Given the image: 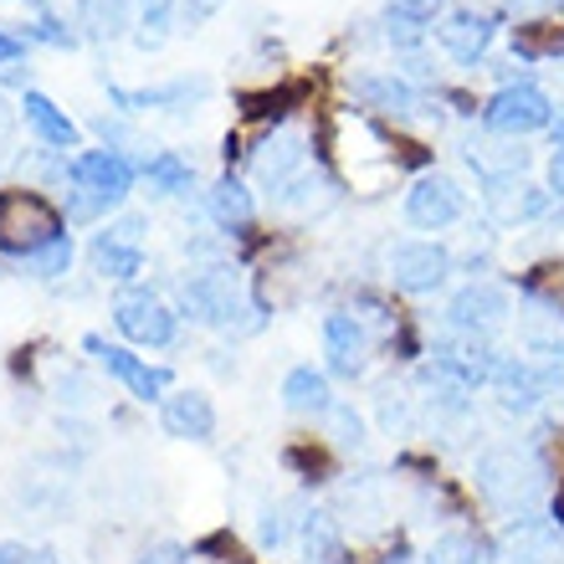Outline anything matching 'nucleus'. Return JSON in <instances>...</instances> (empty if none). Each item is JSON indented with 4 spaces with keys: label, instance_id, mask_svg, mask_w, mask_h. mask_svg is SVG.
I'll use <instances>...</instances> for the list:
<instances>
[{
    "label": "nucleus",
    "instance_id": "obj_1",
    "mask_svg": "<svg viewBox=\"0 0 564 564\" xmlns=\"http://www.w3.org/2000/svg\"><path fill=\"white\" fill-rule=\"evenodd\" d=\"M473 477H477V492H482L498 513H508L513 523L529 519L539 503V492H544V467H539L529 452H519V446H492V452H482Z\"/></svg>",
    "mask_w": 564,
    "mask_h": 564
},
{
    "label": "nucleus",
    "instance_id": "obj_2",
    "mask_svg": "<svg viewBox=\"0 0 564 564\" xmlns=\"http://www.w3.org/2000/svg\"><path fill=\"white\" fill-rule=\"evenodd\" d=\"M180 303L191 313L195 324H210V328H257V303H247L241 282L231 268H200L195 278H185L180 288Z\"/></svg>",
    "mask_w": 564,
    "mask_h": 564
},
{
    "label": "nucleus",
    "instance_id": "obj_3",
    "mask_svg": "<svg viewBox=\"0 0 564 564\" xmlns=\"http://www.w3.org/2000/svg\"><path fill=\"white\" fill-rule=\"evenodd\" d=\"M62 237V210L36 191H0V247L15 257L42 252Z\"/></svg>",
    "mask_w": 564,
    "mask_h": 564
},
{
    "label": "nucleus",
    "instance_id": "obj_4",
    "mask_svg": "<svg viewBox=\"0 0 564 564\" xmlns=\"http://www.w3.org/2000/svg\"><path fill=\"white\" fill-rule=\"evenodd\" d=\"M482 119H488L492 134H534V129H550L554 123V104L534 83H503V88L492 93V104L482 108Z\"/></svg>",
    "mask_w": 564,
    "mask_h": 564
},
{
    "label": "nucleus",
    "instance_id": "obj_5",
    "mask_svg": "<svg viewBox=\"0 0 564 564\" xmlns=\"http://www.w3.org/2000/svg\"><path fill=\"white\" fill-rule=\"evenodd\" d=\"M386 268H390L395 288H405V293H431V288L446 282L452 257H446V247H436V241H401V247H390Z\"/></svg>",
    "mask_w": 564,
    "mask_h": 564
},
{
    "label": "nucleus",
    "instance_id": "obj_6",
    "mask_svg": "<svg viewBox=\"0 0 564 564\" xmlns=\"http://www.w3.org/2000/svg\"><path fill=\"white\" fill-rule=\"evenodd\" d=\"M83 349H88V355L98 359V365H104V370L113 375V380H119L134 401H160L164 386H170V375H164V370H149L144 359L129 355V349H119V344H108L104 334H88V339H83Z\"/></svg>",
    "mask_w": 564,
    "mask_h": 564
},
{
    "label": "nucleus",
    "instance_id": "obj_7",
    "mask_svg": "<svg viewBox=\"0 0 564 564\" xmlns=\"http://www.w3.org/2000/svg\"><path fill=\"white\" fill-rule=\"evenodd\" d=\"M113 324H119L123 339L154 344V349L175 339V313L164 308L154 293H123L119 303H113Z\"/></svg>",
    "mask_w": 564,
    "mask_h": 564
},
{
    "label": "nucleus",
    "instance_id": "obj_8",
    "mask_svg": "<svg viewBox=\"0 0 564 564\" xmlns=\"http://www.w3.org/2000/svg\"><path fill=\"white\" fill-rule=\"evenodd\" d=\"M462 216V191L446 175H421L405 195V221L416 231H446Z\"/></svg>",
    "mask_w": 564,
    "mask_h": 564
},
{
    "label": "nucleus",
    "instance_id": "obj_9",
    "mask_svg": "<svg viewBox=\"0 0 564 564\" xmlns=\"http://www.w3.org/2000/svg\"><path fill=\"white\" fill-rule=\"evenodd\" d=\"M452 328L457 334H492V328L508 324V293L503 288H492V282H467L457 297H452V308H446Z\"/></svg>",
    "mask_w": 564,
    "mask_h": 564
},
{
    "label": "nucleus",
    "instance_id": "obj_10",
    "mask_svg": "<svg viewBox=\"0 0 564 564\" xmlns=\"http://www.w3.org/2000/svg\"><path fill=\"white\" fill-rule=\"evenodd\" d=\"M67 175H73L77 191H98V195L123 200L129 185H134V164L123 160L119 149H83V154L67 164Z\"/></svg>",
    "mask_w": 564,
    "mask_h": 564
},
{
    "label": "nucleus",
    "instance_id": "obj_11",
    "mask_svg": "<svg viewBox=\"0 0 564 564\" xmlns=\"http://www.w3.org/2000/svg\"><path fill=\"white\" fill-rule=\"evenodd\" d=\"M488 386L498 390L503 411H534L554 390V370H534L529 359H498V370H492Z\"/></svg>",
    "mask_w": 564,
    "mask_h": 564
},
{
    "label": "nucleus",
    "instance_id": "obj_12",
    "mask_svg": "<svg viewBox=\"0 0 564 564\" xmlns=\"http://www.w3.org/2000/svg\"><path fill=\"white\" fill-rule=\"evenodd\" d=\"M365 324H359L355 313H328L324 318V355H328V370L339 375V380H355L365 370Z\"/></svg>",
    "mask_w": 564,
    "mask_h": 564
},
{
    "label": "nucleus",
    "instance_id": "obj_13",
    "mask_svg": "<svg viewBox=\"0 0 564 564\" xmlns=\"http://www.w3.org/2000/svg\"><path fill=\"white\" fill-rule=\"evenodd\" d=\"M544 206H550V191H539V185H529V180H519V175L488 180V210H492V221H503V226L534 221V216H544Z\"/></svg>",
    "mask_w": 564,
    "mask_h": 564
},
{
    "label": "nucleus",
    "instance_id": "obj_14",
    "mask_svg": "<svg viewBox=\"0 0 564 564\" xmlns=\"http://www.w3.org/2000/svg\"><path fill=\"white\" fill-rule=\"evenodd\" d=\"M436 42H442L446 57L477 62L482 52H488V42H492V21L488 15H477V11H452V15L436 21Z\"/></svg>",
    "mask_w": 564,
    "mask_h": 564
},
{
    "label": "nucleus",
    "instance_id": "obj_15",
    "mask_svg": "<svg viewBox=\"0 0 564 564\" xmlns=\"http://www.w3.org/2000/svg\"><path fill=\"white\" fill-rule=\"evenodd\" d=\"M160 421L170 436H180V442H210V431H216V405H210L200 390H180V395L164 401Z\"/></svg>",
    "mask_w": 564,
    "mask_h": 564
},
{
    "label": "nucleus",
    "instance_id": "obj_16",
    "mask_svg": "<svg viewBox=\"0 0 564 564\" xmlns=\"http://www.w3.org/2000/svg\"><path fill=\"white\" fill-rule=\"evenodd\" d=\"M508 564H564V534L554 523L519 519L508 529Z\"/></svg>",
    "mask_w": 564,
    "mask_h": 564
},
{
    "label": "nucleus",
    "instance_id": "obj_17",
    "mask_svg": "<svg viewBox=\"0 0 564 564\" xmlns=\"http://www.w3.org/2000/svg\"><path fill=\"white\" fill-rule=\"evenodd\" d=\"M21 119H26V129L42 139L46 149H73L77 144V123L67 119V113H62L46 93H36V88L21 93Z\"/></svg>",
    "mask_w": 564,
    "mask_h": 564
},
{
    "label": "nucleus",
    "instance_id": "obj_18",
    "mask_svg": "<svg viewBox=\"0 0 564 564\" xmlns=\"http://www.w3.org/2000/svg\"><path fill=\"white\" fill-rule=\"evenodd\" d=\"M282 405H288V411H297V416H328V411H334L328 375H318L313 365H297V370L282 380Z\"/></svg>",
    "mask_w": 564,
    "mask_h": 564
},
{
    "label": "nucleus",
    "instance_id": "obj_19",
    "mask_svg": "<svg viewBox=\"0 0 564 564\" xmlns=\"http://www.w3.org/2000/svg\"><path fill=\"white\" fill-rule=\"evenodd\" d=\"M303 164V139L288 129V134H278V139H268L262 144V154H257V180L268 185V191H288L293 185V170Z\"/></svg>",
    "mask_w": 564,
    "mask_h": 564
},
{
    "label": "nucleus",
    "instance_id": "obj_20",
    "mask_svg": "<svg viewBox=\"0 0 564 564\" xmlns=\"http://www.w3.org/2000/svg\"><path fill=\"white\" fill-rule=\"evenodd\" d=\"M303 564H355L334 513H308L303 519Z\"/></svg>",
    "mask_w": 564,
    "mask_h": 564
},
{
    "label": "nucleus",
    "instance_id": "obj_21",
    "mask_svg": "<svg viewBox=\"0 0 564 564\" xmlns=\"http://www.w3.org/2000/svg\"><path fill=\"white\" fill-rule=\"evenodd\" d=\"M77 26L88 42H113L129 31V0H77Z\"/></svg>",
    "mask_w": 564,
    "mask_h": 564
},
{
    "label": "nucleus",
    "instance_id": "obj_22",
    "mask_svg": "<svg viewBox=\"0 0 564 564\" xmlns=\"http://www.w3.org/2000/svg\"><path fill=\"white\" fill-rule=\"evenodd\" d=\"M467 164H473L482 180H508L519 175L523 164H529V149L523 144H492V139H482V144H467Z\"/></svg>",
    "mask_w": 564,
    "mask_h": 564
},
{
    "label": "nucleus",
    "instance_id": "obj_23",
    "mask_svg": "<svg viewBox=\"0 0 564 564\" xmlns=\"http://www.w3.org/2000/svg\"><path fill=\"white\" fill-rule=\"evenodd\" d=\"M119 108H170V104H191V98H206V77H180L170 88H144V93H129V88H108Z\"/></svg>",
    "mask_w": 564,
    "mask_h": 564
},
{
    "label": "nucleus",
    "instance_id": "obj_24",
    "mask_svg": "<svg viewBox=\"0 0 564 564\" xmlns=\"http://www.w3.org/2000/svg\"><path fill=\"white\" fill-rule=\"evenodd\" d=\"M359 98L370 108H380V113H395V119H405L411 108H416V88L405 83V77H359Z\"/></svg>",
    "mask_w": 564,
    "mask_h": 564
},
{
    "label": "nucleus",
    "instance_id": "obj_25",
    "mask_svg": "<svg viewBox=\"0 0 564 564\" xmlns=\"http://www.w3.org/2000/svg\"><path fill=\"white\" fill-rule=\"evenodd\" d=\"M93 268L104 272V278H113V282H129V278H139L144 272V252L139 247H129V241H108L104 231L93 237Z\"/></svg>",
    "mask_w": 564,
    "mask_h": 564
},
{
    "label": "nucleus",
    "instance_id": "obj_26",
    "mask_svg": "<svg viewBox=\"0 0 564 564\" xmlns=\"http://www.w3.org/2000/svg\"><path fill=\"white\" fill-rule=\"evenodd\" d=\"M210 216L231 231V226H247L252 221V195H247V185H241L237 175L216 180V191H210Z\"/></svg>",
    "mask_w": 564,
    "mask_h": 564
},
{
    "label": "nucleus",
    "instance_id": "obj_27",
    "mask_svg": "<svg viewBox=\"0 0 564 564\" xmlns=\"http://www.w3.org/2000/svg\"><path fill=\"white\" fill-rule=\"evenodd\" d=\"M513 52H519L523 62L560 57V52H564V26H554V21H529V26H513Z\"/></svg>",
    "mask_w": 564,
    "mask_h": 564
},
{
    "label": "nucleus",
    "instance_id": "obj_28",
    "mask_svg": "<svg viewBox=\"0 0 564 564\" xmlns=\"http://www.w3.org/2000/svg\"><path fill=\"white\" fill-rule=\"evenodd\" d=\"M144 180L160 195H185V191H191V164L164 149V154H149V160H144Z\"/></svg>",
    "mask_w": 564,
    "mask_h": 564
},
{
    "label": "nucleus",
    "instance_id": "obj_29",
    "mask_svg": "<svg viewBox=\"0 0 564 564\" xmlns=\"http://www.w3.org/2000/svg\"><path fill=\"white\" fill-rule=\"evenodd\" d=\"M482 560V550H477V539L473 534H442L436 544H431V554H426V564H477Z\"/></svg>",
    "mask_w": 564,
    "mask_h": 564
},
{
    "label": "nucleus",
    "instance_id": "obj_30",
    "mask_svg": "<svg viewBox=\"0 0 564 564\" xmlns=\"http://www.w3.org/2000/svg\"><path fill=\"white\" fill-rule=\"evenodd\" d=\"M36 278H62V272L73 268V241L67 237H57V241H46L42 252H31V257H21Z\"/></svg>",
    "mask_w": 564,
    "mask_h": 564
},
{
    "label": "nucleus",
    "instance_id": "obj_31",
    "mask_svg": "<svg viewBox=\"0 0 564 564\" xmlns=\"http://www.w3.org/2000/svg\"><path fill=\"white\" fill-rule=\"evenodd\" d=\"M170 6L175 0H139V11H144V31H139L134 42L144 46V52H154V46H164V36H170Z\"/></svg>",
    "mask_w": 564,
    "mask_h": 564
},
{
    "label": "nucleus",
    "instance_id": "obj_32",
    "mask_svg": "<svg viewBox=\"0 0 564 564\" xmlns=\"http://www.w3.org/2000/svg\"><path fill=\"white\" fill-rule=\"evenodd\" d=\"M288 98H297V88H288V93H247L241 98V108H247V119H282L288 113Z\"/></svg>",
    "mask_w": 564,
    "mask_h": 564
},
{
    "label": "nucleus",
    "instance_id": "obj_33",
    "mask_svg": "<svg viewBox=\"0 0 564 564\" xmlns=\"http://www.w3.org/2000/svg\"><path fill=\"white\" fill-rule=\"evenodd\" d=\"M108 206H119V200H113V195H98V191H73L67 216H73V221H93V216H104Z\"/></svg>",
    "mask_w": 564,
    "mask_h": 564
},
{
    "label": "nucleus",
    "instance_id": "obj_34",
    "mask_svg": "<svg viewBox=\"0 0 564 564\" xmlns=\"http://www.w3.org/2000/svg\"><path fill=\"white\" fill-rule=\"evenodd\" d=\"M26 36H36V42H46V46H77V31H67L62 21H52V15H36L26 26Z\"/></svg>",
    "mask_w": 564,
    "mask_h": 564
},
{
    "label": "nucleus",
    "instance_id": "obj_35",
    "mask_svg": "<svg viewBox=\"0 0 564 564\" xmlns=\"http://www.w3.org/2000/svg\"><path fill=\"white\" fill-rule=\"evenodd\" d=\"M328 421H334V431H339V436H334L339 446H359V442H365V421H359L349 405H334V411H328Z\"/></svg>",
    "mask_w": 564,
    "mask_h": 564
},
{
    "label": "nucleus",
    "instance_id": "obj_36",
    "mask_svg": "<svg viewBox=\"0 0 564 564\" xmlns=\"http://www.w3.org/2000/svg\"><path fill=\"white\" fill-rule=\"evenodd\" d=\"M262 544H268V550L288 544V503H278V508H268V513H262Z\"/></svg>",
    "mask_w": 564,
    "mask_h": 564
},
{
    "label": "nucleus",
    "instance_id": "obj_37",
    "mask_svg": "<svg viewBox=\"0 0 564 564\" xmlns=\"http://www.w3.org/2000/svg\"><path fill=\"white\" fill-rule=\"evenodd\" d=\"M386 26H390V42H401V46H416L421 42V21H411V15H401V11H390Z\"/></svg>",
    "mask_w": 564,
    "mask_h": 564
},
{
    "label": "nucleus",
    "instance_id": "obj_38",
    "mask_svg": "<svg viewBox=\"0 0 564 564\" xmlns=\"http://www.w3.org/2000/svg\"><path fill=\"white\" fill-rule=\"evenodd\" d=\"M446 0H390V11H401V15H411V21H436V11H442Z\"/></svg>",
    "mask_w": 564,
    "mask_h": 564
},
{
    "label": "nucleus",
    "instance_id": "obj_39",
    "mask_svg": "<svg viewBox=\"0 0 564 564\" xmlns=\"http://www.w3.org/2000/svg\"><path fill=\"white\" fill-rule=\"evenodd\" d=\"M226 0H180V21H185V26H200V21H210V15L221 11Z\"/></svg>",
    "mask_w": 564,
    "mask_h": 564
},
{
    "label": "nucleus",
    "instance_id": "obj_40",
    "mask_svg": "<svg viewBox=\"0 0 564 564\" xmlns=\"http://www.w3.org/2000/svg\"><path fill=\"white\" fill-rule=\"evenodd\" d=\"M134 564H191V554L180 550V544H170V539H164V544H149V550L139 554Z\"/></svg>",
    "mask_w": 564,
    "mask_h": 564
},
{
    "label": "nucleus",
    "instance_id": "obj_41",
    "mask_svg": "<svg viewBox=\"0 0 564 564\" xmlns=\"http://www.w3.org/2000/svg\"><path fill=\"white\" fill-rule=\"evenodd\" d=\"M108 241H129V247H139V241H144V216H123V221H113L104 231Z\"/></svg>",
    "mask_w": 564,
    "mask_h": 564
},
{
    "label": "nucleus",
    "instance_id": "obj_42",
    "mask_svg": "<svg viewBox=\"0 0 564 564\" xmlns=\"http://www.w3.org/2000/svg\"><path fill=\"white\" fill-rule=\"evenodd\" d=\"M21 52H26V46L15 42L11 31H0V67H11V62H21Z\"/></svg>",
    "mask_w": 564,
    "mask_h": 564
},
{
    "label": "nucleus",
    "instance_id": "obj_43",
    "mask_svg": "<svg viewBox=\"0 0 564 564\" xmlns=\"http://www.w3.org/2000/svg\"><path fill=\"white\" fill-rule=\"evenodd\" d=\"M550 191L564 200V149H554V160H550Z\"/></svg>",
    "mask_w": 564,
    "mask_h": 564
},
{
    "label": "nucleus",
    "instance_id": "obj_44",
    "mask_svg": "<svg viewBox=\"0 0 564 564\" xmlns=\"http://www.w3.org/2000/svg\"><path fill=\"white\" fill-rule=\"evenodd\" d=\"M0 564H31V550H26V544H11V539H6V544H0Z\"/></svg>",
    "mask_w": 564,
    "mask_h": 564
},
{
    "label": "nucleus",
    "instance_id": "obj_45",
    "mask_svg": "<svg viewBox=\"0 0 564 564\" xmlns=\"http://www.w3.org/2000/svg\"><path fill=\"white\" fill-rule=\"evenodd\" d=\"M550 129H554V149H564V113H560V119L550 123Z\"/></svg>",
    "mask_w": 564,
    "mask_h": 564
},
{
    "label": "nucleus",
    "instance_id": "obj_46",
    "mask_svg": "<svg viewBox=\"0 0 564 564\" xmlns=\"http://www.w3.org/2000/svg\"><path fill=\"white\" fill-rule=\"evenodd\" d=\"M380 564H416V560H411V554H405V550H395V554H386V560H380Z\"/></svg>",
    "mask_w": 564,
    "mask_h": 564
},
{
    "label": "nucleus",
    "instance_id": "obj_47",
    "mask_svg": "<svg viewBox=\"0 0 564 564\" xmlns=\"http://www.w3.org/2000/svg\"><path fill=\"white\" fill-rule=\"evenodd\" d=\"M31 564H57V554H31Z\"/></svg>",
    "mask_w": 564,
    "mask_h": 564
}]
</instances>
